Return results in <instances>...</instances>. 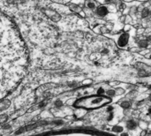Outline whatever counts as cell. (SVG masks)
Listing matches in <instances>:
<instances>
[{"label": "cell", "instance_id": "4", "mask_svg": "<svg viewBox=\"0 0 151 136\" xmlns=\"http://www.w3.org/2000/svg\"><path fill=\"white\" fill-rule=\"evenodd\" d=\"M138 45L140 48H142V49H146L148 46H149V41L147 39H143V40H140L138 42Z\"/></svg>", "mask_w": 151, "mask_h": 136}, {"label": "cell", "instance_id": "14", "mask_svg": "<svg viewBox=\"0 0 151 136\" xmlns=\"http://www.w3.org/2000/svg\"><path fill=\"white\" fill-rule=\"evenodd\" d=\"M147 40H148L149 42H151V35L149 36V37H148V39H147Z\"/></svg>", "mask_w": 151, "mask_h": 136}, {"label": "cell", "instance_id": "16", "mask_svg": "<svg viewBox=\"0 0 151 136\" xmlns=\"http://www.w3.org/2000/svg\"><path fill=\"white\" fill-rule=\"evenodd\" d=\"M145 136H151V132L150 134H148V131H147V134H146V135Z\"/></svg>", "mask_w": 151, "mask_h": 136}, {"label": "cell", "instance_id": "1", "mask_svg": "<svg viewBox=\"0 0 151 136\" xmlns=\"http://www.w3.org/2000/svg\"><path fill=\"white\" fill-rule=\"evenodd\" d=\"M128 40H129V35L127 33H124L122 34L119 39H118V45L120 47V48H124L127 45L128 43Z\"/></svg>", "mask_w": 151, "mask_h": 136}, {"label": "cell", "instance_id": "3", "mask_svg": "<svg viewBox=\"0 0 151 136\" xmlns=\"http://www.w3.org/2000/svg\"><path fill=\"white\" fill-rule=\"evenodd\" d=\"M96 13H97V15H99L101 17H104L105 15L108 14V9L105 6H100L97 8Z\"/></svg>", "mask_w": 151, "mask_h": 136}, {"label": "cell", "instance_id": "2", "mask_svg": "<svg viewBox=\"0 0 151 136\" xmlns=\"http://www.w3.org/2000/svg\"><path fill=\"white\" fill-rule=\"evenodd\" d=\"M126 127L128 130H134L137 127H138V123L136 120L134 119H130L127 122Z\"/></svg>", "mask_w": 151, "mask_h": 136}, {"label": "cell", "instance_id": "11", "mask_svg": "<svg viewBox=\"0 0 151 136\" xmlns=\"http://www.w3.org/2000/svg\"><path fill=\"white\" fill-rule=\"evenodd\" d=\"M113 109H114V108H113L112 106H109V107H108V109H107V112H109L110 113H111V112H112V111H113Z\"/></svg>", "mask_w": 151, "mask_h": 136}, {"label": "cell", "instance_id": "10", "mask_svg": "<svg viewBox=\"0 0 151 136\" xmlns=\"http://www.w3.org/2000/svg\"><path fill=\"white\" fill-rule=\"evenodd\" d=\"M97 93H98L99 95H103V94L104 93V89H99Z\"/></svg>", "mask_w": 151, "mask_h": 136}, {"label": "cell", "instance_id": "8", "mask_svg": "<svg viewBox=\"0 0 151 136\" xmlns=\"http://www.w3.org/2000/svg\"><path fill=\"white\" fill-rule=\"evenodd\" d=\"M116 91L114 90V89H109L108 91H107V95L109 96H111V97H112V96H116Z\"/></svg>", "mask_w": 151, "mask_h": 136}, {"label": "cell", "instance_id": "5", "mask_svg": "<svg viewBox=\"0 0 151 136\" xmlns=\"http://www.w3.org/2000/svg\"><path fill=\"white\" fill-rule=\"evenodd\" d=\"M120 107L123 108L124 110H128L131 107V103L129 101H123L120 103Z\"/></svg>", "mask_w": 151, "mask_h": 136}, {"label": "cell", "instance_id": "7", "mask_svg": "<svg viewBox=\"0 0 151 136\" xmlns=\"http://www.w3.org/2000/svg\"><path fill=\"white\" fill-rule=\"evenodd\" d=\"M150 14V11L148 8L143 9L142 12V18H147Z\"/></svg>", "mask_w": 151, "mask_h": 136}, {"label": "cell", "instance_id": "15", "mask_svg": "<svg viewBox=\"0 0 151 136\" xmlns=\"http://www.w3.org/2000/svg\"><path fill=\"white\" fill-rule=\"evenodd\" d=\"M149 114H150V115L151 116V107L150 108V109H149Z\"/></svg>", "mask_w": 151, "mask_h": 136}, {"label": "cell", "instance_id": "13", "mask_svg": "<svg viewBox=\"0 0 151 136\" xmlns=\"http://www.w3.org/2000/svg\"><path fill=\"white\" fill-rule=\"evenodd\" d=\"M121 136H129V135L127 134V133H121Z\"/></svg>", "mask_w": 151, "mask_h": 136}, {"label": "cell", "instance_id": "6", "mask_svg": "<svg viewBox=\"0 0 151 136\" xmlns=\"http://www.w3.org/2000/svg\"><path fill=\"white\" fill-rule=\"evenodd\" d=\"M112 131L114 133H117V134H121L124 132V127L121 126H114L112 127Z\"/></svg>", "mask_w": 151, "mask_h": 136}, {"label": "cell", "instance_id": "12", "mask_svg": "<svg viewBox=\"0 0 151 136\" xmlns=\"http://www.w3.org/2000/svg\"><path fill=\"white\" fill-rule=\"evenodd\" d=\"M102 53H103V54H108V53H109V50H108V49H104V50H102Z\"/></svg>", "mask_w": 151, "mask_h": 136}, {"label": "cell", "instance_id": "17", "mask_svg": "<svg viewBox=\"0 0 151 136\" xmlns=\"http://www.w3.org/2000/svg\"><path fill=\"white\" fill-rule=\"evenodd\" d=\"M149 99H150V102H151V96H150V98H149Z\"/></svg>", "mask_w": 151, "mask_h": 136}, {"label": "cell", "instance_id": "9", "mask_svg": "<svg viewBox=\"0 0 151 136\" xmlns=\"http://www.w3.org/2000/svg\"><path fill=\"white\" fill-rule=\"evenodd\" d=\"M95 4L94 3H91V2H89V3H88V7H89V8H91V9H93V8H95Z\"/></svg>", "mask_w": 151, "mask_h": 136}]
</instances>
